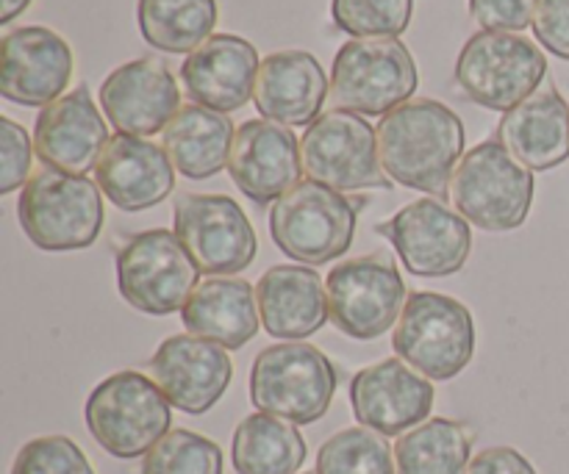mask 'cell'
Returning <instances> with one entry per match:
<instances>
[{
  "label": "cell",
  "instance_id": "6da1fadb",
  "mask_svg": "<svg viewBox=\"0 0 569 474\" xmlns=\"http://www.w3.org/2000/svg\"><path fill=\"white\" fill-rule=\"evenodd\" d=\"M378 155L395 183L428 194L450 192L465 159V125L439 100H409L378 122Z\"/></svg>",
  "mask_w": 569,
  "mask_h": 474
},
{
  "label": "cell",
  "instance_id": "7a4b0ae2",
  "mask_svg": "<svg viewBox=\"0 0 569 474\" xmlns=\"http://www.w3.org/2000/svg\"><path fill=\"white\" fill-rule=\"evenodd\" d=\"M17 216L33 248L48 253L87 250L103 228L100 186L83 175L42 167L22 186Z\"/></svg>",
  "mask_w": 569,
  "mask_h": 474
},
{
  "label": "cell",
  "instance_id": "3957f363",
  "mask_svg": "<svg viewBox=\"0 0 569 474\" xmlns=\"http://www.w3.org/2000/svg\"><path fill=\"white\" fill-rule=\"evenodd\" d=\"M537 181L498 139L476 144L459 161L450 181V200L470 225L489 233L517 231L528 220Z\"/></svg>",
  "mask_w": 569,
  "mask_h": 474
},
{
  "label": "cell",
  "instance_id": "277c9868",
  "mask_svg": "<svg viewBox=\"0 0 569 474\" xmlns=\"http://www.w3.org/2000/svg\"><path fill=\"white\" fill-rule=\"evenodd\" d=\"M87 431L120 461L142 458L170 433V400L142 372H117L94 386L83 405Z\"/></svg>",
  "mask_w": 569,
  "mask_h": 474
},
{
  "label": "cell",
  "instance_id": "5b68a950",
  "mask_svg": "<svg viewBox=\"0 0 569 474\" xmlns=\"http://www.w3.org/2000/svg\"><path fill=\"white\" fill-rule=\"evenodd\" d=\"M359 211L337 189L300 181L272 203L270 236L283 255L300 264H331L356 239Z\"/></svg>",
  "mask_w": 569,
  "mask_h": 474
},
{
  "label": "cell",
  "instance_id": "8992f818",
  "mask_svg": "<svg viewBox=\"0 0 569 474\" xmlns=\"http://www.w3.org/2000/svg\"><path fill=\"white\" fill-rule=\"evenodd\" d=\"M337 394V370L322 350L287 342L261 350L250 370V400L292 425L320 422Z\"/></svg>",
  "mask_w": 569,
  "mask_h": 474
},
{
  "label": "cell",
  "instance_id": "52a82bcc",
  "mask_svg": "<svg viewBox=\"0 0 569 474\" xmlns=\"http://www.w3.org/2000/svg\"><path fill=\"white\" fill-rule=\"evenodd\" d=\"M392 347L422 377L453 381L476 353V322L470 309L448 294L415 292L406 300Z\"/></svg>",
  "mask_w": 569,
  "mask_h": 474
},
{
  "label": "cell",
  "instance_id": "ba28073f",
  "mask_svg": "<svg viewBox=\"0 0 569 474\" xmlns=\"http://www.w3.org/2000/svg\"><path fill=\"white\" fill-rule=\"evenodd\" d=\"M548 72L545 53L520 33L478 31L456 61V83L472 103L489 111H511L537 94Z\"/></svg>",
  "mask_w": 569,
  "mask_h": 474
},
{
  "label": "cell",
  "instance_id": "9c48e42d",
  "mask_svg": "<svg viewBox=\"0 0 569 474\" xmlns=\"http://www.w3.org/2000/svg\"><path fill=\"white\" fill-rule=\"evenodd\" d=\"M415 56L400 39H350L331 70V98L339 109L387 117L417 92Z\"/></svg>",
  "mask_w": 569,
  "mask_h": 474
},
{
  "label": "cell",
  "instance_id": "30bf717a",
  "mask_svg": "<svg viewBox=\"0 0 569 474\" xmlns=\"http://www.w3.org/2000/svg\"><path fill=\"white\" fill-rule=\"evenodd\" d=\"M200 270L176 233L156 228L128 239L117 253V289L131 309L150 316L183 311Z\"/></svg>",
  "mask_w": 569,
  "mask_h": 474
},
{
  "label": "cell",
  "instance_id": "8fae6325",
  "mask_svg": "<svg viewBox=\"0 0 569 474\" xmlns=\"http://www.w3.org/2000/svg\"><path fill=\"white\" fill-rule=\"evenodd\" d=\"M326 292L333 325L356 342L383 336L406 309V283L389 253L337 264L328 272Z\"/></svg>",
  "mask_w": 569,
  "mask_h": 474
},
{
  "label": "cell",
  "instance_id": "7c38bea8",
  "mask_svg": "<svg viewBox=\"0 0 569 474\" xmlns=\"http://www.w3.org/2000/svg\"><path fill=\"white\" fill-rule=\"evenodd\" d=\"M303 172L337 192L389 186L378 155V133L353 111H326L300 139Z\"/></svg>",
  "mask_w": 569,
  "mask_h": 474
},
{
  "label": "cell",
  "instance_id": "4fadbf2b",
  "mask_svg": "<svg viewBox=\"0 0 569 474\" xmlns=\"http://www.w3.org/2000/svg\"><path fill=\"white\" fill-rule=\"evenodd\" d=\"M176 236L203 275H237L256 259V231L228 194H181L176 200Z\"/></svg>",
  "mask_w": 569,
  "mask_h": 474
},
{
  "label": "cell",
  "instance_id": "5bb4252c",
  "mask_svg": "<svg viewBox=\"0 0 569 474\" xmlns=\"http://www.w3.org/2000/svg\"><path fill=\"white\" fill-rule=\"evenodd\" d=\"M376 233L389 239L406 270L420 278L456 275L472 253L470 222L439 200H415L376 225Z\"/></svg>",
  "mask_w": 569,
  "mask_h": 474
},
{
  "label": "cell",
  "instance_id": "9a60e30c",
  "mask_svg": "<svg viewBox=\"0 0 569 474\" xmlns=\"http://www.w3.org/2000/svg\"><path fill=\"white\" fill-rule=\"evenodd\" d=\"M72 48L44 26H22L3 37L0 92L20 105H50L72 78Z\"/></svg>",
  "mask_w": 569,
  "mask_h": 474
},
{
  "label": "cell",
  "instance_id": "2e32d148",
  "mask_svg": "<svg viewBox=\"0 0 569 474\" xmlns=\"http://www.w3.org/2000/svg\"><path fill=\"white\" fill-rule=\"evenodd\" d=\"M150 372L170 405L183 414L200 416L214 409L228 392L233 364L226 347L189 333L164 339L150 359Z\"/></svg>",
  "mask_w": 569,
  "mask_h": 474
},
{
  "label": "cell",
  "instance_id": "e0dca14e",
  "mask_svg": "<svg viewBox=\"0 0 569 474\" xmlns=\"http://www.w3.org/2000/svg\"><path fill=\"white\" fill-rule=\"evenodd\" d=\"M100 105L120 133L150 137L181 111V92L164 61L148 56L111 70L100 83Z\"/></svg>",
  "mask_w": 569,
  "mask_h": 474
},
{
  "label": "cell",
  "instance_id": "ac0fdd59",
  "mask_svg": "<svg viewBox=\"0 0 569 474\" xmlns=\"http://www.w3.org/2000/svg\"><path fill=\"white\" fill-rule=\"evenodd\" d=\"M356 420L381 436L420 427L433 409V386L411 372L403 359H387L365 366L350 383Z\"/></svg>",
  "mask_w": 569,
  "mask_h": 474
},
{
  "label": "cell",
  "instance_id": "d6986e66",
  "mask_svg": "<svg viewBox=\"0 0 569 474\" xmlns=\"http://www.w3.org/2000/svg\"><path fill=\"white\" fill-rule=\"evenodd\" d=\"M300 142L287 125L272 120H248L237 128L228 172L239 192L264 205L300 183Z\"/></svg>",
  "mask_w": 569,
  "mask_h": 474
},
{
  "label": "cell",
  "instance_id": "ffe728a7",
  "mask_svg": "<svg viewBox=\"0 0 569 474\" xmlns=\"http://www.w3.org/2000/svg\"><path fill=\"white\" fill-rule=\"evenodd\" d=\"M109 144V128L87 87L67 92L44 105L33 125V150L44 167L83 175L98 167L100 153Z\"/></svg>",
  "mask_w": 569,
  "mask_h": 474
},
{
  "label": "cell",
  "instance_id": "44dd1931",
  "mask_svg": "<svg viewBox=\"0 0 569 474\" xmlns=\"http://www.w3.org/2000/svg\"><path fill=\"white\" fill-rule=\"evenodd\" d=\"M98 186L117 209L137 211L153 209L176 189V167L164 148L142 137L117 133L100 153L94 167Z\"/></svg>",
  "mask_w": 569,
  "mask_h": 474
},
{
  "label": "cell",
  "instance_id": "7402d4cb",
  "mask_svg": "<svg viewBox=\"0 0 569 474\" xmlns=\"http://www.w3.org/2000/svg\"><path fill=\"white\" fill-rule=\"evenodd\" d=\"M259 53L233 33H214L181 64V81L189 98L211 111H237L253 98Z\"/></svg>",
  "mask_w": 569,
  "mask_h": 474
},
{
  "label": "cell",
  "instance_id": "603a6c76",
  "mask_svg": "<svg viewBox=\"0 0 569 474\" xmlns=\"http://www.w3.org/2000/svg\"><path fill=\"white\" fill-rule=\"evenodd\" d=\"M331 92L320 61L306 50L270 53L256 75L253 100L264 120L278 125H311Z\"/></svg>",
  "mask_w": 569,
  "mask_h": 474
},
{
  "label": "cell",
  "instance_id": "cb8c5ba5",
  "mask_svg": "<svg viewBox=\"0 0 569 474\" xmlns=\"http://www.w3.org/2000/svg\"><path fill=\"white\" fill-rule=\"evenodd\" d=\"M261 325L287 342H300L320 331L328 320V292L311 266H270L256 283Z\"/></svg>",
  "mask_w": 569,
  "mask_h": 474
},
{
  "label": "cell",
  "instance_id": "d4e9b609",
  "mask_svg": "<svg viewBox=\"0 0 569 474\" xmlns=\"http://www.w3.org/2000/svg\"><path fill=\"white\" fill-rule=\"evenodd\" d=\"M498 142L531 172L553 170L569 159V105L556 89L531 94L506 111Z\"/></svg>",
  "mask_w": 569,
  "mask_h": 474
},
{
  "label": "cell",
  "instance_id": "484cf974",
  "mask_svg": "<svg viewBox=\"0 0 569 474\" xmlns=\"http://www.w3.org/2000/svg\"><path fill=\"white\" fill-rule=\"evenodd\" d=\"M256 289L237 278H209L200 283L181 311L183 327L192 336L239 350L259 333Z\"/></svg>",
  "mask_w": 569,
  "mask_h": 474
},
{
  "label": "cell",
  "instance_id": "4316f807",
  "mask_svg": "<svg viewBox=\"0 0 569 474\" xmlns=\"http://www.w3.org/2000/svg\"><path fill=\"white\" fill-rule=\"evenodd\" d=\"M233 137L237 131L228 114L192 103L181 105V111L164 128V150L183 178L206 181L228 167Z\"/></svg>",
  "mask_w": 569,
  "mask_h": 474
},
{
  "label": "cell",
  "instance_id": "83f0119b",
  "mask_svg": "<svg viewBox=\"0 0 569 474\" xmlns=\"http://www.w3.org/2000/svg\"><path fill=\"white\" fill-rule=\"evenodd\" d=\"M231 458L237 474H298L306 461V442L292 422L250 414L233 431Z\"/></svg>",
  "mask_w": 569,
  "mask_h": 474
},
{
  "label": "cell",
  "instance_id": "f1b7e54d",
  "mask_svg": "<svg viewBox=\"0 0 569 474\" xmlns=\"http://www.w3.org/2000/svg\"><path fill=\"white\" fill-rule=\"evenodd\" d=\"M139 31L161 53H192L217 26V0H139Z\"/></svg>",
  "mask_w": 569,
  "mask_h": 474
},
{
  "label": "cell",
  "instance_id": "f546056e",
  "mask_svg": "<svg viewBox=\"0 0 569 474\" xmlns=\"http://www.w3.org/2000/svg\"><path fill=\"white\" fill-rule=\"evenodd\" d=\"M472 436L461 422L428 420L395 444L398 474H465Z\"/></svg>",
  "mask_w": 569,
  "mask_h": 474
},
{
  "label": "cell",
  "instance_id": "4dcf8cb0",
  "mask_svg": "<svg viewBox=\"0 0 569 474\" xmlns=\"http://www.w3.org/2000/svg\"><path fill=\"white\" fill-rule=\"evenodd\" d=\"M317 474H395L392 450L370 427H348L317 453Z\"/></svg>",
  "mask_w": 569,
  "mask_h": 474
},
{
  "label": "cell",
  "instance_id": "1f68e13d",
  "mask_svg": "<svg viewBox=\"0 0 569 474\" xmlns=\"http://www.w3.org/2000/svg\"><path fill=\"white\" fill-rule=\"evenodd\" d=\"M415 0H331L339 31L353 39H395L409 28Z\"/></svg>",
  "mask_w": 569,
  "mask_h": 474
},
{
  "label": "cell",
  "instance_id": "d6a6232c",
  "mask_svg": "<svg viewBox=\"0 0 569 474\" xmlns=\"http://www.w3.org/2000/svg\"><path fill=\"white\" fill-rule=\"evenodd\" d=\"M142 474H222V450L192 431H172L144 455Z\"/></svg>",
  "mask_w": 569,
  "mask_h": 474
},
{
  "label": "cell",
  "instance_id": "836d02e7",
  "mask_svg": "<svg viewBox=\"0 0 569 474\" xmlns=\"http://www.w3.org/2000/svg\"><path fill=\"white\" fill-rule=\"evenodd\" d=\"M11 474H94V470L72 438L42 436L22 444Z\"/></svg>",
  "mask_w": 569,
  "mask_h": 474
},
{
  "label": "cell",
  "instance_id": "e575fe53",
  "mask_svg": "<svg viewBox=\"0 0 569 474\" xmlns=\"http://www.w3.org/2000/svg\"><path fill=\"white\" fill-rule=\"evenodd\" d=\"M33 148L26 128L9 117H0V194H11L28 183Z\"/></svg>",
  "mask_w": 569,
  "mask_h": 474
},
{
  "label": "cell",
  "instance_id": "d590c367",
  "mask_svg": "<svg viewBox=\"0 0 569 474\" xmlns=\"http://www.w3.org/2000/svg\"><path fill=\"white\" fill-rule=\"evenodd\" d=\"M537 0H470V14L483 31L517 33L531 26Z\"/></svg>",
  "mask_w": 569,
  "mask_h": 474
},
{
  "label": "cell",
  "instance_id": "8d00e7d4",
  "mask_svg": "<svg viewBox=\"0 0 569 474\" xmlns=\"http://www.w3.org/2000/svg\"><path fill=\"white\" fill-rule=\"evenodd\" d=\"M531 26L545 50L569 61V0H537Z\"/></svg>",
  "mask_w": 569,
  "mask_h": 474
},
{
  "label": "cell",
  "instance_id": "74e56055",
  "mask_svg": "<svg viewBox=\"0 0 569 474\" xmlns=\"http://www.w3.org/2000/svg\"><path fill=\"white\" fill-rule=\"evenodd\" d=\"M465 474H537L531 461L511 447H489L470 461Z\"/></svg>",
  "mask_w": 569,
  "mask_h": 474
},
{
  "label": "cell",
  "instance_id": "f35d334b",
  "mask_svg": "<svg viewBox=\"0 0 569 474\" xmlns=\"http://www.w3.org/2000/svg\"><path fill=\"white\" fill-rule=\"evenodd\" d=\"M28 6H31V0H3V9H0V22H3V26H9V22L14 20V17H20Z\"/></svg>",
  "mask_w": 569,
  "mask_h": 474
}]
</instances>
